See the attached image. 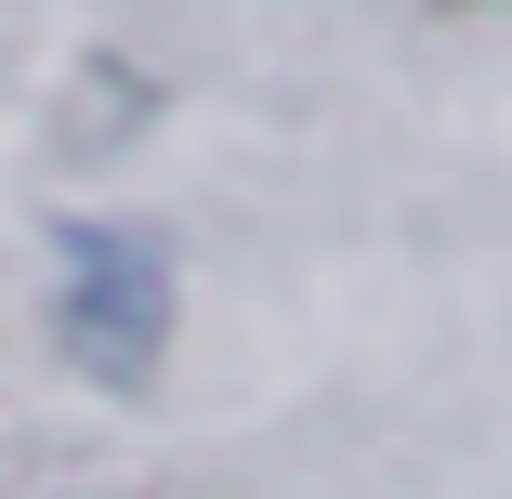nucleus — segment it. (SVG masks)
I'll use <instances>...</instances> for the list:
<instances>
[{
    "label": "nucleus",
    "instance_id": "f257e3e1",
    "mask_svg": "<svg viewBox=\"0 0 512 499\" xmlns=\"http://www.w3.org/2000/svg\"><path fill=\"white\" fill-rule=\"evenodd\" d=\"M171 342V263L132 224H66V355L92 381H145Z\"/></svg>",
    "mask_w": 512,
    "mask_h": 499
}]
</instances>
